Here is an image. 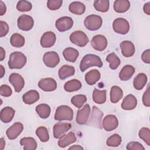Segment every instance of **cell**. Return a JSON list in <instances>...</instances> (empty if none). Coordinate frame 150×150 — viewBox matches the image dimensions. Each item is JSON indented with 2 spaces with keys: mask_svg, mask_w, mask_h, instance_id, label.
I'll list each match as a JSON object with an SVG mask.
<instances>
[{
  "mask_svg": "<svg viewBox=\"0 0 150 150\" xmlns=\"http://www.w3.org/2000/svg\"><path fill=\"white\" fill-rule=\"evenodd\" d=\"M26 62V57L23 53L14 52L10 54L8 64L11 69H20L25 66Z\"/></svg>",
  "mask_w": 150,
  "mask_h": 150,
  "instance_id": "obj_1",
  "label": "cell"
},
{
  "mask_svg": "<svg viewBox=\"0 0 150 150\" xmlns=\"http://www.w3.org/2000/svg\"><path fill=\"white\" fill-rule=\"evenodd\" d=\"M93 66H97L98 67H101L103 66V62L100 57L93 54L85 55L81 59L80 64L81 71L83 72L88 68Z\"/></svg>",
  "mask_w": 150,
  "mask_h": 150,
  "instance_id": "obj_2",
  "label": "cell"
},
{
  "mask_svg": "<svg viewBox=\"0 0 150 150\" xmlns=\"http://www.w3.org/2000/svg\"><path fill=\"white\" fill-rule=\"evenodd\" d=\"M73 118V111L68 105L59 106L56 110L54 120L57 121H71Z\"/></svg>",
  "mask_w": 150,
  "mask_h": 150,
  "instance_id": "obj_3",
  "label": "cell"
},
{
  "mask_svg": "<svg viewBox=\"0 0 150 150\" xmlns=\"http://www.w3.org/2000/svg\"><path fill=\"white\" fill-rule=\"evenodd\" d=\"M103 20L101 16L97 15L87 16L84 21V25L87 29L94 31L99 29L102 26Z\"/></svg>",
  "mask_w": 150,
  "mask_h": 150,
  "instance_id": "obj_4",
  "label": "cell"
},
{
  "mask_svg": "<svg viewBox=\"0 0 150 150\" xmlns=\"http://www.w3.org/2000/svg\"><path fill=\"white\" fill-rule=\"evenodd\" d=\"M70 40L72 43L79 47L85 46L89 42L86 34L81 30H76L71 33L70 36Z\"/></svg>",
  "mask_w": 150,
  "mask_h": 150,
  "instance_id": "obj_5",
  "label": "cell"
},
{
  "mask_svg": "<svg viewBox=\"0 0 150 150\" xmlns=\"http://www.w3.org/2000/svg\"><path fill=\"white\" fill-rule=\"evenodd\" d=\"M112 28L116 33L121 35H125L129 32V24L125 19L118 18L114 21Z\"/></svg>",
  "mask_w": 150,
  "mask_h": 150,
  "instance_id": "obj_6",
  "label": "cell"
},
{
  "mask_svg": "<svg viewBox=\"0 0 150 150\" xmlns=\"http://www.w3.org/2000/svg\"><path fill=\"white\" fill-rule=\"evenodd\" d=\"M17 25L19 29L23 31H29L32 29L34 25V20L29 15H22L18 18Z\"/></svg>",
  "mask_w": 150,
  "mask_h": 150,
  "instance_id": "obj_7",
  "label": "cell"
},
{
  "mask_svg": "<svg viewBox=\"0 0 150 150\" xmlns=\"http://www.w3.org/2000/svg\"><path fill=\"white\" fill-rule=\"evenodd\" d=\"M43 61L47 67L53 68L59 63L60 57L56 52H48L44 54Z\"/></svg>",
  "mask_w": 150,
  "mask_h": 150,
  "instance_id": "obj_8",
  "label": "cell"
},
{
  "mask_svg": "<svg viewBox=\"0 0 150 150\" xmlns=\"http://www.w3.org/2000/svg\"><path fill=\"white\" fill-rule=\"evenodd\" d=\"M103 128L107 131H111L115 129L118 125V120L115 115L109 114L106 115L102 122Z\"/></svg>",
  "mask_w": 150,
  "mask_h": 150,
  "instance_id": "obj_9",
  "label": "cell"
},
{
  "mask_svg": "<svg viewBox=\"0 0 150 150\" xmlns=\"http://www.w3.org/2000/svg\"><path fill=\"white\" fill-rule=\"evenodd\" d=\"M55 25L59 32H65L71 28L73 25V21L69 16H63L56 21Z\"/></svg>",
  "mask_w": 150,
  "mask_h": 150,
  "instance_id": "obj_10",
  "label": "cell"
},
{
  "mask_svg": "<svg viewBox=\"0 0 150 150\" xmlns=\"http://www.w3.org/2000/svg\"><path fill=\"white\" fill-rule=\"evenodd\" d=\"M91 45L94 49L97 51H103L107 46V40L102 35H97L92 38Z\"/></svg>",
  "mask_w": 150,
  "mask_h": 150,
  "instance_id": "obj_11",
  "label": "cell"
},
{
  "mask_svg": "<svg viewBox=\"0 0 150 150\" xmlns=\"http://www.w3.org/2000/svg\"><path fill=\"white\" fill-rule=\"evenodd\" d=\"M71 125L67 122H57L53 126V136L55 138L60 139L62 137L70 128Z\"/></svg>",
  "mask_w": 150,
  "mask_h": 150,
  "instance_id": "obj_12",
  "label": "cell"
},
{
  "mask_svg": "<svg viewBox=\"0 0 150 150\" xmlns=\"http://www.w3.org/2000/svg\"><path fill=\"white\" fill-rule=\"evenodd\" d=\"M9 83L13 86L16 92H20L25 85V81L21 75L16 73H12L9 77Z\"/></svg>",
  "mask_w": 150,
  "mask_h": 150,
  "instance_id": "obj_13",
  "label": "cell"
},
{
  "mask_svg": "<svg viewBox=\"0 0 150 150\" xmlns=\"http://www.w3.org/2000/svg\"><path fill=\"white\" fill-rule=\"evenodd\" d=\"M39 87L45 91H53L57 88V83L56 80L50 77L42 79L38 82Z\"/></svg>",
  "mask_w": 150,
  "mask_h": 150,
  "instance_id": "obj_14",
  "label": "cell"
},
{
  "mask_svg": "<svg viewBox=\"0 0 150 150\" xmlns=\"http://www.w3.org/2000/svg\"><path fill=\"white\" fill-rule=\"evenodd\" d=\"M23 129V124L19 122H16L12 124L6 131V134L8 139L13 140L16 139L22 132Z\"/></svg>",
  "mask_w": 150,
  "mask_h": 150,
  "instance_id": "obj_15",
  "label": "cell"
},
{
  "mask_svg": "<svg viewBox=\"0 0 150 150\" xmlns=\"http://www.w3.org/2000/svg\"><path fill=\"white\" fill-rule=\"evenodd\" d=\"M56 40V35L54 32L48 31L43 34L40 39V45L44 48H48L53 46Z\"/></svg>",
  "mask_w": 150,
  "mask_h": 150,
  "instance_id": "obj_16",
  "label": "cell"
},
{
  "mask_svg": "<svg viewBox=\"0 0 150 150\" xmlns=\"http://www.w3.org/2000/svg\"><path fill=\"white\" fill-rule=\"evenodd\" d=\"M90 113V107L88 104H86L81 109L77 111L76 116V122L78 124L84 125L87 122Z\"/></svg>",
  "mask_w": 150,
  "mask_h": 150,
  "instance_id": "obj_17",
  "label": "cell"
},
{
  "mask_svg": "<svg viewBox=\"0 0 150 150\" xmlns=\"http://www.w3.org/2000/svg\"><path fill=\"white\" fill-rule=\"evenodd\" d=\"M103 116V112L99 110L97 107L93 106L91 113V118L88 120V125H94L98 128H101V120Z\"/></svg>",
  "mask_w": 150,
  "mask_h": 150,
  "instance_id": "obj_18",
  "label": "cell"
},
{
  "mask_svg": "<svg viewBox=\"0 0 150 150\" xmlns=\"http://www.w3.org/2000/svg\"><path fill=\"white\" fill-rule=\"evenodd\" d=\"M120 49L121 53L124 57H129L135 53V49L132 42L129 40H124L120 43Z\"/></svg>",
  "mask_w": 150,
  "mask_h": 150,
  "instance_id": "obj_19",
  "label": "cell"
},
{
  "mask_svg": "<svg viewBox=\"0 0 150 150\" xmlns=\"http://www.w3.org/2000/svg\"><path fill=\"white\" fill-rule=\"evenodd\" d=\"M137 105V99L131 94L125 96L121 103V108L125 110H134Z\"/></svg>",
  "mask_w": 150,
  "mask_h": 150,
  "instance_id": "obj_20",
  "label": "cell"
},
{
  "mask_svg": "<svg viewBox=\"0 0 150 150\" xmlns=\"http://www.w3.org/2000/svg\"><path fill=\"white\" fill-rule=\"evenodd\" d=\"M76 137L73 132H69L64 134L58 141V145L60 148H65L76 141Z\"/></svg>",
  "mask_w": 150,
  "mask_h": 150,
  "instance_id": "obj_21",
  "label": "cell"
},
{
  "mask_svg": "<svg viewBox=\"0 0 150 150\" xmlns=\"http://www.w3.org/2000/svg\"><path fill=\"white\" fill-rule=\"evenodd\" d=\"M39 93L35 90H31L26 92L22 96V100L25 104L30 105L38 101L39 99Z\"/></svg>",
  "mask_w": 150,
  "mask_h": 150,
  "instance_id": "obj_22",
  "label": "cell"
},
{
  "mask_svg": "<svg viewBox=\"0 0 150 150\" xmlns=\"http://www.w3.org/2000/svg\"><path fill=\"white\" fill-rule=\"evenodd\" d=\"M15 111L11 107H5L1 111L0 118L4 123H8L11 122L15 115Z\"/></svg>",
  "mask_w": 150,
  "mask_h": 150,
  "instance_id": "obj_23",
  "label": "cell"
},
{
  "mask_svg": "<svg viewBox=\"0 0 150 150\" xmlns=\"http://www.w3.org/2000/svg\"><path fill=\"white\" fill-rule=\"evenodd\" d=\"M135 68L131 65L124 66L119 73V77L121 80L127 81L129 80L135 73Z\"/></svg>",
  "mask_w": 150,
  "mask_h": 150,
  "instance_id": "obj_24",
  "label": "cell"
},
{
  "mask_svg": "<svg viewBox=\"0 0 150 150\" xmlns=\"http://www.w3.org/2000/svg\"><path fill=\"white\" fill-rule=\"evenodd\" d=\"M101 74L96 69L91 70L85 75V80L86 83L90 86L95 84L100 79Z\"/></svg>",
  "mask_w": 150,
  "mask_h": 150,
  "instance_id": "obj_25",
  "label": "cell"
},
{
  "mask_svg": "<svg viewBox=\"0 0 150 150\" xmlns=\"http://www.w3.org/2000/svg\"><path fill=\"white\" fill-rule=\"evenodd\" d=\"M75 73V69L73 66L70 65H63L59 70L58 75L61 80L72 76Z\"/></svg>",
  "mask_w": 150,
  "mask_h": 150,
  "instance_id": "obj_26",
  "label": "cell"
},
{
  "mask_svg": "<svg viewBox=\"0 0 150 150\" xmlns=\"http://www.w3.org/2000/svg\"><path fill=\"white\" fill-rule=\"evenodd\" d=\"M147 80L148 78L145 74L143 73L138 74L133 81V85L134 88L137 90H142L146 85Z\"/></svg>",
  "mask_w": 150,
  "mask_h": 150,
  "instance_id": "obj_27",
  "label": "cell"
},
{
  "mask_svg": "<svg viewBox=\"0 0 150 150\" xmlns=\"http://www.w3.org/2000/svg\"><path fill=\"white\" fill-rule=\"evenodd\" d=\"M63 55L66 60L70 62H74L79 55V51L73 47H67L63 52Z\"/></svg>",
  "mask_w": 150,
  "mask_h": 150,
  "instance_id": "obj_28",
  "label": "cell"
},
{
  "mask_svg": "<svg viewBox=\"0 0 150 150\" xmlns=\"http://www.w3.org/2000/svg\"><path fill=\"white\" fill-rule=\"evenodd\" d=\"M114 9L117 13L127 12L130 7V2L127 0H116L114 3Z\"/></svg>",
  "mask_w": 150,
  "mask_h": 150,
  "instance_id": "obj_29",
  "label": "cell"
},
{
  "mask_svg": "<svg viewBox=\"0 0 150 150\" xmlns=\"http://www.w3.org/2000/svg\"><path fill=\"white\" fill-rule=\"evenodd\" d=\"M20 144L25 150H35L37 148L36 141L32 137H24L20 140Z\"/></svg>",
  "mask_w": 150,
  "mask_h": 150,
  "instance_id": "obj_30",
  "label": "cell"
},
{
  "mask_svg": "<svg viewBox=\"0 0 150 150\" xmlns=\"http://www.w3.org/2000/svg\"><path fill=\"white\" fill-rule=\"evenodd\" d=\"M69 9L72 13L76 15H82L86 11V6L82 2L74 1L69 5Z\"/></svg>",
  "mask_w": 150,
  "mask_h": 150,
  "instance_id": "obj_31",
  "label": "cell"
},
{
  "mask_svg": "<svg viewBox=\"0 0 150 150\" xmlns=\"http://www.w3.org/2000/svg\"><path fill=\"white\" fill-rule=\"evenodd\" d=\"M123 97L122 89L117 86H114L110 90V101L112 103H118Z\"/></svg>",
  "mask_w": 150,
  "mask_h": 150,
  "instance_id": "obj_32",
  "label": "cell"
},
{
  "mask_svg": "<svg viewBox=\"0 0 150 150\" xmlns=\"http://www.w3.org/2000/svg\"><path fill=\"white\" fill-rule=\"evenodd\" d=\"M107 91L105 90H100L94 88L93 92V100L94 102L98 104H104L106 101Z\"/></svg>",
  "mask_w": 150,
  "mask_h": 150,
  "instance_id": "obj_33",
  "label": "cell"
},
{
  "mask_svg": "<svg viewBox=\"0 0 150 150\" xmlns=\"http://www.w3.org/2000/svg\"><path fill=\"white\" fill-rule=\"evenodd\" d=\"M81 86V83L79 80L77 79H72L64 84V89L67 92H73L80 89Z\"/></svg>",
  "mask_w": 150,
  "mask_h": 150,
  "instance_id": "obj_34",
  "label": "cell"
},
{
  "mask_svg": "<svg viewBox=\"0 0 150 150\" xmlns=\"http://www.w3.org/2000/svg\"><path fill=\"white\" fill-rule=\"evenodd\" d=\"M35 110L39 116L43 119L48 118L50 114V107L46 104H40L36 107Z\"/></svg>",
  "mask_w": 150,
  "mask_h": 150,
  "instance_id": "obj_35",
  "label": "cell"
},
{
  "mask_svg": "<svg viewBox=\"0 0 150 150\" xmlns=\"http://www.w3.org/2000/svg\"><path fill=\"white\" fill-rule=\"evenodd\" d=\"M25 38L19 33L13 34L10 38L11 45L15 47H21L25 45Z\"/></svg>",
  "mask_w": 150,
  "mask_h": 150,
  "instance_id": "obj_36",
  "label": "cell"
},
{
  "mask_svg": "<svg viewBox=\"0 0 150 150\" xmlns=\"http://www.w3.org/2000/svg\"><path fill=\"white\" fill-rule=\"evenodd\" d=\"M106 60L110 63V67L112 70H115L120 66L121 61L120 58L114 53H111L107 55Z\"/></svg>",
  "mask_w": 150,
  "mask_h": 150,
  "instance_id": "obj_37",
  "label": "cell"
},
{
  "mask_svg": "<svg viewBox=\"0 0 150 150\" xmlns=\"http://www.w3.org/2000/svg\"><path fill=\"white\" fill-rule=\"evenodd\" d=\"M110 2L108 0H96L94 2V7L97 11L106 12L108 11Z\"/></svg>",
  "mask_w": 150,
  "mask_h": 150,
  "instance_id": "obj_38",
  "label": "cell"
},
{
  "mask_svg": "<svg viewBox=\"0 0 150 150\" xmlns=\"http://www.w3.org/2000/svg\"><path fill=\"white\" fill-rule=\"evenodd\" d=\"M36 134L42 142H46L49 139V134L45 127L41 126L38 127L36 130Z\"/></svg>",
  "mask_w": 150,
  "mask_h": 150,
  "instance_id": "obj_39",
  "label": "cell"
},
{
  "mask_svg": "<svg viewBox=\"0 0 150 150\" xmlns=\"http://www.w3.org/2000/svg\"><path fill=\"white\" fill-rule=\"evenodd\" d=\"M87 101V97L83 94H78L74 96L71 99V103L73 105L78 108H81Z\"/></svg>",
  "mask_w": 150,
  "mask_h": 150,
  "instance_id": "obj_40",
  "label": "cell"
},
{
  "mask_svg": "<svg viewBox=\"0 0 150 150\" xmlns=\"http://www.w3.org/2000/svg\"><path fill=\"white\" fill-rule=\"evenodd\" d=\"M121 143V137L117 134L111 135L107 140L106 144L108 146L116 147L118 146Z\"/></svg>",
  "mask_w": 150,
  "mask_h": 150,
  "instance_id": "obj_41",
  "label": "cell"
},
{
  "mask_svg": "<svg viewBox=\"0 0 150 150\" xmlns=\"http://www.w3.org/2000/svg\"><path fill=\"white\" fill-rule=\"evenodd\" d=\"M139 138L142 139L148 146L150 145V129L146 127L140 129L138 133Z\"/></svg>",
  "mask_w": 150,
  "mask_h": 150,
  "instance_id": "obj_42",
  "label": "cell"
},
{
  "mask_svg": "<svg viewBox=\"0 0 150 150\" xmlns=\"http://www.w3.org/2000/svg\"><path fill=\"white\" fill-rule=\"evenodd\" d=\"M32 4L25 0L19 1L16 5V9L20 12H28L32 9Z\"/></svg>",
  "mask_w": 150,
  "mask_h": 150,
  "instance_id": "obj_43",
  "label": "cell"
},
{
  "mask_svg": "<svg viewBox=\"0 0 150 150\" xmlns=\"http://www.w3.org/2000/svg\"><path fill=\"white\" fill-rule=\"evenodd\" d=\"M62 3V0H49L47 2V6L50 10L55 11L61 7Z\"/></svg>",
  "mask_w": 150,
  "mask_h": 150,
  "instance_id": "obj_44",
  "label": "cell"
},
{
  "mask_svg": "<svg viewBox=\"0 0 150 150\" xmlns=\"http://www.w3.org/2000/svg\"><path fill=\"white\" fill-rule=\"evenodd\" d=\"M126 148L128 150H145V148L141 143L135 141L129 142L127 144Z\"/></svg>",
  "mask_w": 150,
  "mask_h": 150,
  "instance_id": "obj_45",
  "label": "cell"
},
{
  "mask_svg": "<svg viewBox=\"0 0 150 150\" xmlns=\"http://www.w3.org/2000/svg\"><path fill=\"white\" fill-rule=\"evenodd\" d=\"M12 93V89L7 85L2 84L0 87V94L4 97H9Z\"/></svg>",
  "mask_w": 150,
  "mask_h": 150,
  "instance_id": "obj_46",
  "label": "cell"
},
{
  "mask_svg": "<svg viewBox=\"0 0 150 150\" xmlns=\"http://www.w3.org/2000/svg\"><path fill=\"white\" fill-rule=\"evenodd\" d=\"M9 31V26L6 22L0 21V36L2 38L7 35Z\"/></svg>",
  "mask_w": 150,
  "mask_h": 150,
  "instance_id": "obj_47",
  "label": "cell"
},
{
  "mask_svg": "<svg viewBox=\"0 0 150 150\" xmlns=\"http://www.w3.org/2000/svg\"><path fill=\"white\" fill-rule=\"evenodd\" d=\"M150 97H149V86L147 87L146 91L144 92L142 96V103L147 107L150 106Z\"/></svg>",
  "mask_w": 150,
  "mask_h": 150,
  "instance_id": "obj_48",
  "label": "cell"
},
{
  "mask_svg": "<svg viewBox=\"0 0 150 150\" xmlns=\"http://www.w3.org/2000/svg\"><path fill=\"white\" fill-rule=\"evenodd\" d=\"M141 59L142 61L147 64L150 63V50L146 49L145 50L142 54Z\"/></svg>",
  "mask_w": 150,
  "mask_h": 150,
  "instance_id": "obj_49",
  "label": "cell"
},
{
  "mask_svg": "<svg viewBox=\"0 0 150 150\" xmlns=\"http://www.w3.org/2000/svg\"><path fill=\"white\" fill-rule=\"evenodd\" d=\"M6 11V7L5 4L2 1H0V15L2 16L5 14Z\"/></svg>",
  "mask_w": 150,
  "mask_h": 150,
  "instance_id": "obj_50",
  "label": "cell"
},
{
  "mask_svg": "<svg viewBox=\"0 0 150 150\" xmlns=\"http://www.w3.org/2000/svg\"><path fill=\"white\" fill-rule=\"evenodd\" d=\"M143 10L144 13H145L146 15H150V2H148L144 4L143 7Z\"/></svg>",
  "mask_w": 150,
  "mask_h": 150,
  "instance_id": "obj_51",
  "label": "cell"
},
{
  "mask_svg": "<svg viewBox=\"0 0 150 150\" xmlns=\"http://www.w3.org/2000/svg\"><path fill=\"white\" fill-rule=\"evenodd\" d=\"M1 52H0V61H2L5 57V51L2 47H0Z\"/></svg>",
  "mask_w": 150,
  "mask_h": 150,
  "instance_id": "obj_52",
  "label": "cell"
},
{
  "mask_svg": "<svg viewBox=\"0 0 150 150\" xmlns=\"http://www.w3.org/2000/svg\"><path fill=\"white\" fill-rule=\"evenodd\" d=\"M69 149H73V150H79V149H83V148L82 146H81L80 145H73L70 147L69 148Z\"/></svg>",
  "mask_w": 150,
  "mask_h": 150,
  "instance_id": "obj_53",
  "label": "cell"
},
{
  "mask_svg": "<svg viewBox=\"0 0 150 150\" xmlns=\"http://www.w3.org/2000/svg\"><path fill=\"white\" fill-rule=\"evenodd\" d=\"M5 145V141L4 138H1L0 139V149L1 150H3Z\"/></svg>",
  "mask_w": 150,
  "mask_h": 150,
  "instance_id": "obj_54",
  "label": "cell"
},
{
  "mask_svg": "<svg viewBox=\"0 0 150 150\" xmlns=\"http://www.w3.org/2000/svg\"><path fill=\"white\" fill-rule=\"evenodd\" d=\"M5 72V68L3 67L2 65H0V74H1L0 78H2L3 77V76H4Z\"/></svg>",
  "mask_w": 150,
  "mask_h": 150,
  "instance_id": "obj_55",
  "label": "cell"
}]
</instances>
